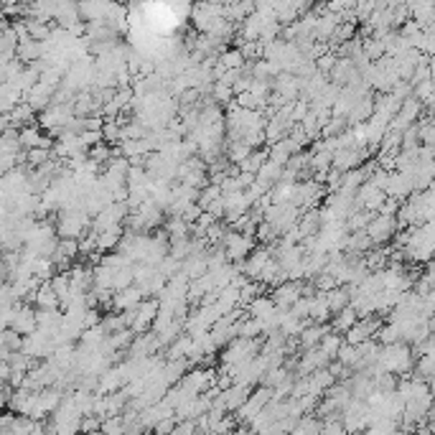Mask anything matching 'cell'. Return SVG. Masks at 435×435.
Returning a JSON list of instances; mask_svg holds the SVG:
<instances>
[{
    "label": "cell",
    "instance_id": "cell-4",
    "mask_svg": "<svg viewBox=\"0 0 435 435\" xmlns=\"http://www.w3.org/2000/svg\"><path fill=\"white\" fill-rule=\"evenodd\" d=\"M224 252H226V260L232 262V265H239V262H244L247 257L252 255V252H255V247H252V237H250V234L237 232V229L226 232Z\"/></svg>",
    "mask_w": 435,
    "mask_h": 435
},
{
    "label": "cell",
    "instance_id": "cell-6",
    "mask_svg": "<svg viewBox=\"0 0 435 435\" xmlns=\"http://www.w3.org/2000/svg\"><path fill=\"white\" fill-rule=\"evenodd\" d=\"M397 229H400V221H397V216L377 214L374 219H371V224L366 226V234H369V239L374 244H382V242H387V239L395 237Z\"/></svg>",
    "mask_w": 435,
    "mask_h": 435
},
{
    "label": "cell",
    "instance_id": "cell-2",
    "mask_svg": "<svg viewBox=\"0 0 435 435\" xmlns=\"http://www.w3.org/2000/svg\"><path fill=\"white\" fill-rule=\"evenodd\" d=\"M341 423L349 435H359L371 428V407L364 400H351L341 412Z\"/></svg>",
    "mask_w": 435,
    "mask_h": 435
},
{
    "label": "cell",
    "instance_id": "cell-16",
    "mask_svg": "<svg viewBox=\"0 0 435 435\" xmlns=\"http://www.w3.org/2000/svg\"><path fill=\"white\" fill-rule=\"evenodd\" d=\"M351 36H354V24H341L336 29V34L331 36V41H334V44H341V41L351 39Z\"/></svg>",
    "mask_w": 435,
    "mask_h": 435
},
{
    "label": "cell",
    "instance_id": "cell-7",
    "mask_svg": "<svg viewBox=\"0 0 435 435\" xmlns=\"http://www.w3.org/2000/svg\"><path fill=\"white\" fill-rule=\"evenodd\" d=\"M11 329L16 331V334H21L24 339L36 334V331H39V311H34V308H29L24 301H21L18 303L16 319H13Z\"/></svg>",
    "mask_w": 435,
    "mask_h": 435
},
{
    "label": "cell",
    "instance_id": "cell-15",
    "mask_svg": "<svg viewBox=\"0 0 435 435\" xmlns=\"http://www.w3.org/2000/svg\"><path fill=\"white\" fill-rule=\"evenodd\" d=\"M211 92H214V99H216V102H224V105H229V102H232L234 89H232V87H226V84H221V81H214Z\"/></svg>",
    "mask_w": 435,
    "mask_h": 435
},
{
    "label": "cell",
    "instance_id": "cell-9",
    "mask_svg": "<svg viewBox=\"0 0 435 435\" xmlns=\"http://www.w3.org/2000/svg\"><path fill=\"white\" fill-rule=\"evenodd\" d=\"M374 334H379V321L361 319V321H356V326H351V329L346 331V344L359 346V344H364V341H371Z\"/></svg>",
    "mask_w": 435,
    "mask_h": 435
},
{
    "label": "cell",
    "instance_id": "cell-11",
    "mask_svg": "<svg viewBox=\"0 0 435 435\" xmlns=\"http://www.w3.org/2000/svg\"><path fill=\"white\" fill-rule=\"evenodd\" d=\"M356 321H361L359 314H356L354 308L349 306V308H344L336 319H334V329H336V334H346L351 326H356Z\"/></svg>",
    "mask_w": 435,
    "mask_h": 435
},
{
    "label": "cell",
    "instance_id": "cell-14",
    "mask_svg": "<svg viewBox=\"0 0 435 435\" xmlns=\"http://www.w3.org/2000/svg\"><path fill=\"white\" fill-rule=\"evenodd\" d=\"M166 232H169L171 239L176 237H189V224H186L181 216H171V221L166 224Z\"/></svg>",
    "mask_w": 435,
    "mask_h": 435
},
{
    "label": "cell",
    "instance_id": "cell-12",
    "mask_svg": "<svg viewBox=\"0 0 435 435\" xmlns=\"http://www.w3.org/2000/svg\"><path fill=\"white\" fill-rule=\"evenodd\" d=\"M226 153H229V161H234V163H239V166H242V163L252 156V148L244 143V140H237V143H229V151H226Z\"/></svg>",
    "mask_w": 435,
    "mask_h": 435
},
{
    "label": "cell",
    "instance_id": "cell-5",
    "mask_svg": "<svg viewBox=\"0 0 435 435\" xmlns=\"http://www.w3.org/2000/svg\"><path fill=\"white\" fill-rule=\"evenodd\" d=\"M158 314H161V301H158V298H145V301L140 303L138 311H135V321H133V326H130V331H133L135 336L145 334L148 329H153Z\"/></svg>",
    "mask_w": 435,
    "mask_h": 435
},
{
    "label": "cell",
    "instance_id": "cell-1",
    "mask_svg": "<svg viewBox=\"0 0 435 435\" xmlns=\"http://www.w3.org/2000/svg\"><path fill=\"white\" fill-rule=\"evenodd\" d=\"M412 364H415V354H412V349L407 346L405 341L400 344H387V346L379 349V359H377V366L369 371H387V374H395V377H405L410 374Z\"/></svg>",
    "mask_w": 435,
    "mask_h": 435
},
{
    "label": "cell",
    "instance_id": "cell-8",
    "mask_svg": "<svg viewBox=\"0 0 435 435\" xmlns=\"http://www.w3.org/2000/svg\"><path fill=\"white\" fill-rule=\"evenodd\" d=\"M301 298H303V285L296 283V280H290V283H285V285H278V288L273 290V301L280 311H290Z\"/></svg>",
    "mask_w": 435,
    "mask_h": 435
},
{
    "label": "cell",
    "instance_id": "cell-13",
    "mask_svg": "<svg viewBox=\"0 0 435 435\" xmlns=\"http://www.w3.org/2000/svg\"><path fill=\"white\" fill-rule=\"evenodd\" d=\"M128 433V425H125V418L117 415V418H107L102 423V435H125Z\"/></svg>",
    "mask_w": 435,
    "mask_h": 435
},
{
    "label": "cell",
    "instance_id": "cell-3",
    "mask_svg": "<svg viewBox=\"0 0 435 435\" xmlns=\"http://www.w3.org/2000/svg\"><path fill=\"white\" fill-rule=\"evenodd\" d=\"M89 224V214L87 211H74V209H64L59 211V224H56V232L61 239H76L79 242L84 229Z\"/></svg>",
    "mask_w": 435,
    "mask_h": 435
},
{
    "label": "cell",
    "instance_id": "cell-10",
    "mask_svg": "<svg viewBox=\"0 0 435 435\" xmlns=\"http://www.w3.org/2000/svg\"><path fill=\"white\" fill-rule=\"evenodd\" d=\"M145 301V293L138 288V285H130V288L120 290V293H115V298H112V308L115 311H135V308H140V303Z\"/></svg>",
    "mask_w": 435,
    "mask_h": 435
}]
</instances>
